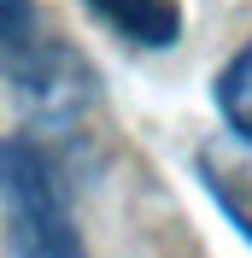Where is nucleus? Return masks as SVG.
Masks as SVG:
<instances>
[{
  "instance_id": "1",
  "label": "nucleus",
  "mask_w": 252,
  "mask_h": 258,
  "mask_svg": "<svg viewBox=\"0 0 252 258\" xmlns=\"http://www.w3.org/2000/svg\"><path fill=\"white\" fill-rule=\"evenodd\" d=\"M0 82L41 117H77L94 100V71L53 35L35 0H0Z\"/></svg>"
},
{
  "instance_id": "2",
  "label": "nucleus",
  "mask_w": 252,
  "mask_h": 258,
  "mask_svg": "<svg viewBox=\"0 0 252 258\" xmlns=\"http://www.w3.org/2000/svg\"><path fill=\"white\" fill-rule=\"evenodd\" d=\"M0 211H6V246L12 252H24V258H77L82 252L59 164L30 135L0 141Z\"/></svg>"
},
{
  "instance_id": "4",
  "label": "nucleus",
  "mask_w": 252,
  "mask_h": 258,
  "mask_svg": "<svg viewBox=\"0 0 252 258\" xmlns=\"http://www.w3.org/2000/svg\"><path fill=\"white\" fill-rule=\"evenodd\" d=\"M217 112H223V123L252 147V41L217 71Z\"/></svg>"
},
{
  "instance_id": "3",
  "label": "nucleus",
  "mask_w": 252,
  "mask_h": 258,
  "mask_svg": "<svg viewBox=\"0 0 252 258\" xmlns=\"http://www.w3.org/2000/svg\"><path fill=\"white\" fill-rule=\"evenodd\" d=\"M88 12L106 24V30H117L129 41V47H176V35H182V6L176 0H82Z\"/></svg>"
}]
</instances>
